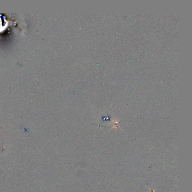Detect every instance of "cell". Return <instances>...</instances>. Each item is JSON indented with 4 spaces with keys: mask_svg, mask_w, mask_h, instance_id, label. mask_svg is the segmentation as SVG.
Masks as SVG:
<instances>
[{
    "mask_svg": "<svg viewBox=\"0 0 192 192\" xmlns=\"http://www.w3.org/2000/svg\"><path fill=\"white\" fill-rule=\"evenodd\" d=\"M150 192H154V190H150Z\"/></svg>",
    "mask_w": 192,
    "mask_h": 192,
    "instance_id": "1",
    "label": "cell"
}]
</instances>
